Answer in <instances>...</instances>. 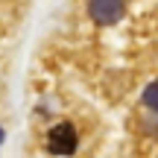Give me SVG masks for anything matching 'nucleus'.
I'll return each mask as SVG.
<instances>
[{
	"label": "nucleus",
	"mask_w": 158,
	"mask_h": 158,
	"mask_svg": "<svg viewBox=\"0 0 158 158\" xmlns=\"http://www.w3.org/2000/svg\"><path fill=\"white\" fill-rule=\"evenodd\" d=\"M123 0H91L88 3V12L91 18H94L97 23H117L120 18H123Z\"/></svg>",
	"instance_id": "1"
},
{
	"label": "nucleus",
	"mask_w": 158,
	"mask_h": 158,
	"mask_svg": "<svg viewBox=\"0 0 158 158\" xmlns=\"http://www.w3.org/2000/svg\"><path fill=\"white\" fill-rule=\"evenodd\" d=\"M50 152H59V155H70L76 149V132H73V126L70 123H62V126H56V129L50 132Z\"/></svg>",
	"instance_id": "2"
},
{
	"label": "nucleus",
	"mask_w": 158,
	"mask_h": 158,
	"mask_svg": "<svg viewBox=\"0 0 158 158\" xmlns=\"http://www.w3.org/2000/svg\"><path fill=\"white\" fill-rule=\"evenodd\" d=\"M143 102H147V108L158 111V82H152L147 91H143Z\"/></svg>",
	"instance_id": "3"
},
{
	"label": "nucleus",
	"mask_w": 158,
	"mask_h": 158,
	"mask_svg": "<svg viewBox=\"0 0 158 158\" xmlns=\"http://www.w3.org/2000/svg\"><path fill=\"white\" fill-rule=\"evenodd\" d=\"M0 141H3V132H0Z\"/></svg>",
	"instance_id": "4"
}]
</instances>
